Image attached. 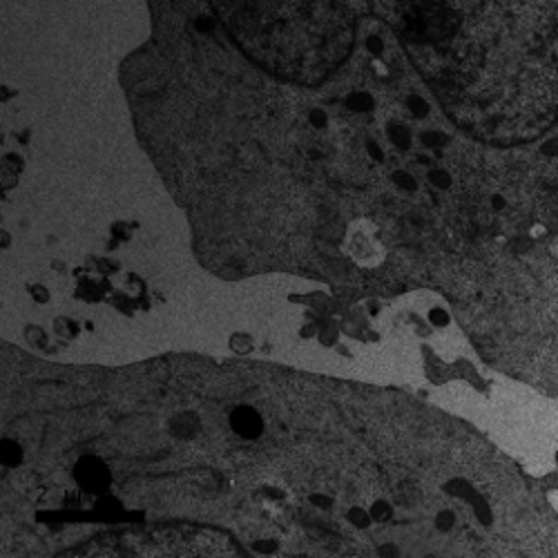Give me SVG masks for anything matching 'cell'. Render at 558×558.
<instances>
[{
	"mask_svg": "<svg viewBox=\"0 0 558 558\" xmlns=\"http://www.w3.org/2000/svg\"><path fill=\"white\" fill-rule=\"evenodd\" d=\"M349 253L359 266L373 268L384 259V248L375 237V230L366 221L357 223V228L349 235Z\"/></svg>",
	"mask_w": 558,
	"mask_h": 558,
	"instance_id": "cell-1",
	"label": "cell"
},
{
	"mask_svg": "<svg viewBox=\"0 0 558 558\" xmlns=\"http://www.w3.org/2000/svg\"><path fill=\"white\" fill-rule=\"evenodd\" d=\"M76 480L88 491H103L110 485V471L96 458H83L76 465Z\"/></svg>",
	"mask_w": 558,
	"mask_h": 558,
	"instance_id": "cell-2",
	"label": "cell"
},
{
	"mask_svg": "<svg viewBox=\"0 0 558 558\" xmlns=\"http://www.w3.org/2000/svg\"><path fill=\"white\" fill-rule=\"evenodd\" d=\"M230 427H233V431L237 433V436L246 438V440H253V438H257L259 433H262L264 420L255 409L239 407V409H235L233 415H230Z\"/></svg>",
	"mask_w": 558,
	"mask_h": 558,
	"instance_id": "cell-3",
	"label": "cell"
},
{
	"mask_svg": "<svg viewBox=\"0 0 558 558\" xmlns=\"http://www.w3.org/2000/svg\"><path fill=\"white\" fill-rule=\"evenodd\" d=\"M20 458V449H16V444H2V460L7 462V465H16V460Z\"/></svg>",
	"mask_w": 558,
	"mask_h": 558,
	"instance_id": "cell-4",
	"label": "cell"
}]
</instances>
